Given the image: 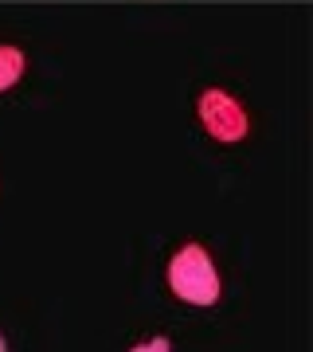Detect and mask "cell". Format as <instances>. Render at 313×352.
Listing matches in <instances>:
<instances>
[{"instance_id": "obj_2", "label": "cell", "mask_w": 313, "mask_h": 352, "mask_svg": "<svg viewBox=\"0 0 313 352\" xmlns=\"http://www.w3.org/2000/svg\"><path fill=\"white\" fill-rule=\"evenodd\" d=\"M196 118H200L204 133L219 145H239L250 133V113L247 106L224 87H204L196 98Z\"/></svg>"}, {"instance_id": "obj_4", "label": "cell", "mask_w": 313, "mask_h": 352, "mask_svg": "<svg viewBox=\"0 0 313 352\" xmlns=\"http://www.w3.org/2000/svg\"><path fill=\"white\" fill-rule=\"evenodd\" d=\"M129 352H169V337H153V340H141L133 344Z\"/></svg>"}, {"instance_id": "obj_3", "label": "cell", "mask_w": 313, "mask_h": 352, "mask_svg": "<svg viewBox=\"0 0 313 352\" xmlns=\"http://www.w3.org/2000/svg\"><path fill=\"white\" fill-rule=\"evenodd\" d=\"M24 71H28L24 47H16V43H0V94H8V90L24 78Z\"/></svg>"}, {"instance_id": "obj_5", "label": "cell", "mask_w": 313, "mask_h": 352, "mask_svg": "<svg viewBox=\"0 0 313 352\" xmlns=\"http://www.w3.org/2000/svg\"><path fill=\"white\" fill-rule=\"evenodd\" d=\"M0 352H8V340H4V333H0Z\"/></svg>"}, {"instance_id": "obj_1", "label": "cell", "mask_w": 313, "mask_h": 352, "mask_svg": "<svg viewBox=\"0 0 313 352\" xmlns=\"http://www.w3.org/2000/svg\"><path fill=\"white\" fill-rule=\"evenodd\" d=\"M169 289L184 305H200V309L219 302L224 282H219V270H215L212 254H208L204 243H184L169 258Z\"/></svg>"}]
</instances>
